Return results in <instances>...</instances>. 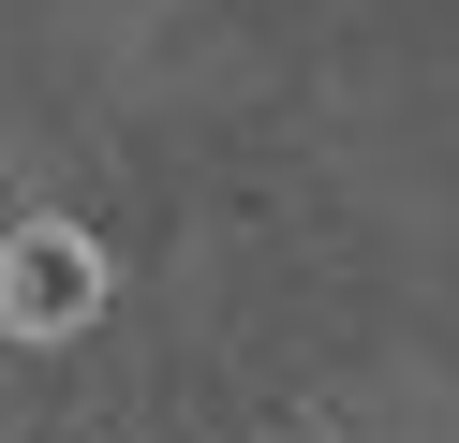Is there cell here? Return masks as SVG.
Instances as JSON below:
<instances>
[{"instance_id": "obj_1", "label": "cell", "mask_w": 459, "mask_h": 443, "mask_svg": "<svg viewBox=\"0 0 459 443\" xmlns=\"http://www.w3.org/2000/svg\"><path fill=\"white\" fill-rule=\"evenodd\" d=\"M90 311H104V251L90 236H60V222L0 236V325H15V340H74Z\"/></svg>"}]
</instances>
